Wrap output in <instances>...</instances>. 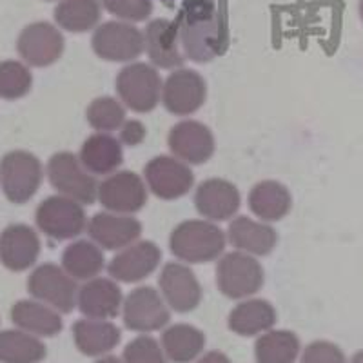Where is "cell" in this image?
<instances>
[{
	"label": "cell",
	"mask_w": 363,
	"mask_h": 363,
	"mask_svg": "<svg viewBox=\"0 0 363 363\" xmlns=\"http://www.w3.org/2000/svg\"><path fill=\"white\" fill-rule=\"evenodd\" d=\"M196 363H231V359L227 358L223 352L211 351V352H207V354H203Z\"/></svg>",
	"instance_id": "ab89813d"
},
{
	"label": "cell",
	"mask_w": 363,
	"mask_h": 363,
	"mask_svg": "<svg viewBox=\"0 0 363 363\" xmlns=\"http://www.w3.org/2000/svg\"><path fill=\"white\" fill-rule=\"evenodd\" d=\"M102 6L120 21L142 22L153 13L151 0H102Z\"/></svg>",
	"instance_id": "8d00e7d4"
},
{
	"label": "cell",
	"mask_w": 363,
	"mask_h": 363,
	"mask_svg": "<svg viewBox=\"0 0 363 363\" xmlns=\"http://www.w3.org/2000/svg\"><path fill=\"white\" fill-rule=\"evenodd\" d=\"M91 45L96 57L109 62H131L145 51L144 33L140 29L120 21L100 24Z\"/></svg>",
	"instance_id": "9c48e42d"
},
{
	"label": "cell",
	"mask_w": 363,
	"mask_h": 363,
	"mask_svg": "<svg viewBox=\"0 0 363 363\" xmlns=\"http://www.w3.org/2000/svg\"><path fill=\"white\" fill-rule=\"evenodd\" d=\"M48 178L60 194L89 206L99 199V182L69 151L55 153L48 162Z\"/></svg>",
	"instance_id": "5b68a950"
},
{
	"label": "cell",
	"mask_w": 363,
	"mask_h": 363,
	"mask_svg": "<svg viewBox=\"0 0 363 363\" xmlns=\"http://www.w3.org/2000/svg\"><path fill=\"white\" fill-rule=\"evenodd\" d=\"M33 86V77L26 64L18 60L0 62V99L18 100Z\"/></svg>",
	"instance_id": "e575fe53"
},
{
	"label": "cell",
	"mask_w": 363,
	"mask_h": 363,
	"mask_svg": "<svg viewBox=\"0 0 363 363\" xmlns=\"http://www.w3.org/2000/svg\"><path fill=\"white\" fill-rule=\"evenodd\" d=\"M164 349L151 336H138L124 349V363H167Z\"/></svg>",
	"instance_id": "d590c367"
},
{
	"label": "cell",
	"mask_w": 363,
	"mask_h": 363,
	"mask_svg": "<svg viewBox=\"0 0 363 363\" xmlns=\"http://www.w3.org/2000/svg\"><path fill=\"white\" fill-rule=\"evenodd\" d=\"M124 323L136 333H153L164 329L171 320L169 306L157 289L142 285L124 300Z\"/></svg>",
	"instance_id": "30bf717a"
},
{
	"label": "cell",
	"mask_w": 363,
	"mask_h": 363,
	"mask_svg": "<svg viewBox=\"0 0 363 363\" xmlns=\"http://www.w3.org/2000/svg\"><path fill=\"white\" fill-rule=\"evenodd\" d=\"M227 236L209 220H186L171 233L169 245L178 260L187 264H206L220 258L225 249Z\"/></svg>",
	"instance_id": "7a4b0ae2"
},
{
	"label": "cell",
	"mask_w": 363,
	"mask_h": 363,
	"mask_svg": "<svg viewBox=\"0 0 363 363\" xmlns=\"http://www.w3.org/2000/svg\"><path fill=\"white\" fill-rule=\"evenodd\" d=\"M173 22L186 58L203 64L223 55L227 21L215 0H186Z\"/></svg>",
	"instance_id": "6da1fadb"
},
{
	"label": "cell",
	"mask_w": 363,
	"mask_h": 363,
	"mask_svg": "<svg viewBox=\"0 0 363 363\" xmlns=\"http://www.w3.org/2000/svg\"><path fill=\"white\" fill-rule=\"evenodd\" d=\"M277 323V311L265 300H245L229 314V327L240 336H255L267 333Z\"/></svg>",
	"instance_id": "83f0119b"
},
{
	"label": "cell",
	"mask_w": 363,
	"mask_h": 363,
	"mask_svg": "<svg viewBox=\"0 0 363 363\" xmlns=\"http://www.w3.org/2000/svg\"><path fill=\"white\" fill-rule=\"evenodd\" d=\"M227 240L236 251L252 256H267L277 247L278 235L267 223L256 222L247 216H238L229 223Z\"/></svg>",
	"instance_id": "603a6c76"
},
{
	"label": "cell",
	"mask_w": 363,
	"mask_h": 363,
	"mask_svg": "<svg viewBox=\"0 0 363 363\" xmlns=\"http://www.w3.org/2000/svg\"><path fill=\"white\" fill-rule=\"evenodd\" d=\"M293 207L289 189L277 180L258 182L249 191V209L264 222H278L289 215Z\"/></svg>",
	"instance_id": "d4e9b609"
},
{
	"label": "cell",
	"mask_w": 363,
	"mask_h": 363,
	"mask_svg": "<svg viewBox=\"0 0 363 363\" xmlns=\"http://www.w3.org/2000/svg\"><path fill=\"white\" fill-rule=\"evenodd\" d=\"M162 252L157 244L144 240L124 247L109 262V274L116 281L135 284L151 277L160 265Z\"/></svg>",
	"instance_id": "e0dca14e"
},
{
	"label": "cell",
	"mask_w": 363,
	"mask_h": 363,
	"mask_svg": "<svg viewBox=\"0 0 363 363\" xmlns=\"http://www.w3.org/2000/svg\"><path fill=\"white\" fill-rule=\"evenodd\" d=\"M28 291L60 313H71L79 300L77 280L57 264H42L28 278Z\"/></svg>",
	"instance_id": "ba28073f"
},
{
	"label": "cell",
	"mask_w": 363,
	"mask_h": 363,
	"mask_svg": "<svg viewBox=\"0 0 363 363\" xmlns=\"http://www.w3.org/2000/svg\"><path fill=\"white\" fill-rule=\"evenodd\" d=\"M147 184L133 171H116L99 184V202L111 213L133 215L147 202Z\"/></svg>",
	"instance_id": "7c38bea8"
},
{
	"label": "cell",
	"mask_w": 363,
	"mask_h": 363,
	"mask_svg": "<svg viewBox=\"0 0 363 363\" xmlns=\"http://www.w3.org/2000/svg\"><path fill=\"white\" fill-rule=\"evenodd\" d=\"M77 306L86 318L109 320L118 316L120 307L124 306L122 289L109 278H91L79 289Z\"/></svg>",
	"instance_id": "44dd1931"
},
{
	"label": "cell",
	"mask_w": 363,
	"mask_h": 363,
	"mask_svg": "<svg viewBox=\"0 0 363 363\" xmlns=\"http://www.w3.org/2000/svg\"><path fill=\"white\" fill-rule=\"evenodd\" d=\"M45 356L44 343L31 333L4 330L0 333V359L6 363H37Z\"/></svg>",
	"instance_id": "d6a6232c"
},
{
	"label": "cell",
	"mask_w": 363,
	"mask_h": 363,
	"mask_svg": "<svg viewBox=\"0 0 363 363\" xmlns=\"http://www.w3.org/2000/svg\"><path fill=\"white\" fill-rule=\"evenodd\" d=\"M145 138V128L138 120H125L120 128V142L125 145H138Z\"/></svg>",
	"instance_id": "f35d334b"
},
{
	"label": "cell",
	"mask_w": 363,
	"mask_h": 363,
	"mask_svg": "<svg viewBox=\"0 0 363 363\" xmlns=\"http://www.w3.org/2000/svg\"><path fill=\"white\" fill-rule=\"evenodd\" d=\"M79 158L91 174H113L124 162L122 142L109 133H96L84 142Z\"/></svg>",
	"instance_id": "cb8c5ba5"
},
{
	"label": "cell",
	"mask_w": 363,
	"mask_h": 363,
	"mask_svg": "<svg viewBox=\"0 0 363 363\" xmlns=\"http://www.w3.org/2000/svg\"><path fill=\"white\" fill-rule=\"evenodd\" d=\"M44 169L33 153L11 151L0 160V186L11 203H26L40 189Z\"/></svg>",
	"instance_id": "8992f818"
},
{
	"label": "cell",
	"mask_w": 363,
	"mask_h": 363,
	"mask_svg": "<svg viewBox=\"0 0 363 363\" xmlns=\"http://www.w3.org/2000/svg\"><path fill=\"white\" fill-rule=\"evenodd\" d=\"M301 363H347L342 349L330 342H313L301 354Z\"/></svg>",
	"instance_id": "74e56055"
},
{
	"label": "cell",
	"mask_w": 363,
	"mask_h": 363,
	"mask_svg": "<svg viewBox=\"0 0 363 363\" xmlns=\"http://www.w3.org/2000/svg\"><path fill=\"white\" fill-rule=\"evenodd\" d=\"M87 122L99 133H111L125 124V106L111 96H100L87 106Z\"/></svg>",
	"instance_id": "836d02e7"
},
{
	"label": "cell",
	"mask_w": 363,
	"mask_h": 363,
	"mask_svg": "<svg viewBox=\"0 0 363 363\" xmlns=\"http://www.w3.org/2000/svg\"><path fill=\"white\" fill-rule=\"evenodd\" d=\"M264 278L262 264L247 252H227L216 265V285L220 293L231 300H244L258 293Z\"/></svg>",
	"instance_id": "3957f363"
},
{
	"label": "cell",
	"mask_w": 363,
	"mask_h": 363,
	"mask_svg": "<svg viewBox=\"0 0 363 363\" xmlns=\"http://www.w3.org/2000/svg\"><path fill=\"white\" fill-rule=\"evenodd\" d=\"M359 17H362L363 21V0H359Z\"/></svg>",
	"instance_id": "7bdbcfd3"
},
{
	"label": "cell",
	"mask_w": 363,
	"mask_h": 363,
	"mask_svg": "<svg viewBox=\"0 0 363 363\" xmlns=\"http://www.w3.org/2000/svg\"><path fill=\"white\" fill-rule=\"evenodd\" d=\"M206 345V336L200 329L189 323H177L164 330L162 349L174 363H189L200 356Z\"/></svg>",
	"instance_id": "f546056e"
},
{
	"label": "cell",
	"mask_w": 363,
	"mask_h": 363,
	"mask_svg": "<svg viewBox=\"0 0 363 363\" xmlns=\"http://www.w3.org/2000/svg\"><path fill=\"white\" fill-rule=\"evenodd\" d=\"M40 255V240L33 227L13 223L0 235V262L15 272L33 267Z\"/></svg>",
	"instance_id": "d6986e66"
},
{
	"label": "cell",
	"mask_w": 363,
	"mask_h": 363,
	"mask_svg": "<svg viewBox=\"0 0 363 363\" xmlns=\"http://www.w3.org/2000/svg\"><path fill=\"white\" fill-rule=\"evenodd\" d=\"M149 191L162 200L186 196L194 184V174L186 162L177 157H157L147 162L144 169Z\"/></svg>",
	"instance_id": "8fae6325"
},
{
	"label": "cell",
	"mask_w": 363,
	"mask_h": 363,
	"mask_svg": "<svg viewBox=\"0 0 363 363\" xmlns=\"http://www.w3.org/2000/svg\"><path fill=\"white\" fill-rule=\"evenodd\" d=\"M144 40L145 53L157 67L174 69V67H182V64L186 62V57L182 53L180 42H178L174 22L164 21V18L149 22L145 26Z\"/></svg>",
	"instance_id": "7402d4cb"
},
{
	"label": "cell",
	"mask_w": 363,
	"mask_h": 363,
	"mask_svg": "<svg viewBox=\"0 0 363 363\" xmlns=\"http://www.w3.org/2000/svg\"><path fill=\"white\" fill-rule=\"evenodd\" d=\"M162 84L157 67L144 62L128 64L116 74V93L125 108L151 113L162 100Z\"/></svg>",
	"instance_id": "277c9868"
},
{
	"label": "cell",
	"mask_w": 363,
	"mask_h": 363,
	"mask_svg": "<svg viewBox=\"0 0 363 363\" xmlns=\"http://www.w3.org/2000/svg\"><path fill=\"white\" fill-rule=\"evenodd\" d=\"M95 363H124V359L116 358V356H104V358L96 359Z\"/></svg>",
	"instance_id": "60d3db41"
},
{
	"label": "cell",
	"mask_w": 363,
	"mask_h": 363,
	"mask_svg": "<svg viewBox=\"0 0 363 363\" xmlns=\"http://www.w3.org/2000/svg\"><path fill=\"white\" fill-rule=\"evenodd\" d=\"M206 80L202 74L193 69L173 71L162 89V102L171 115H193L206 104Z\"/></svg>",
	"instance_id": "5bb4252c"
},
{
	"label": "cell",
	"mask_w": 363,
	"mask_h": 363,
	"mask_svg": "<svg viewBox=\"0 0 363 363\" xmlns=\"http://www.w3.org/2000/svg\"><path fill=\"white\" fill-rule=\"evenodd\" d=\"M351 363H363V351L356 352L354 358H352V362H351Z\"/></svg>",
	"instance_id": "b9f144b4"
},
{
	"label": "cell",
	"mask_w": 363,
	"mask_h": 363,
	"mask_svg": "<svg viewBox=\"0 0 363 363\" xmlns=\"http://www.w3.org/2000/svg\"><path fill=\"white\" fill-rule=\"evenodd\" d=\"M66 42L62 33L50 22L26 26L18 35L17 51L28 66L48 67L62 57Z\"/></svg>",
	"instance_id": "4fadbf2b"
},
{
	"label": "cell",
	"mask_w": 363,
	"mask_h": 363,
	"mask_svg": "<svg viewBox=\"0 0 363 363\" xmlns=\"http://www.w3.org/2000/svg\"><path fill=\"white\" fill-rule=\"evenodd\" d=\"M11 320L26 333L38 336H55L62 330V318L57 309L44 301L22 300L11 309Z\"/></svg>",
	"instance_id": "4316f807"
},
{
	"label": "cell",
	"mask_w": 363,
	"mask_h": 363,
	"mask_svg": "<svg viewBox=\"0 0 363 363\" xmlns=\"http://www.w3.org/2000/svg\"><path fill=\"white\" fill-rule=\"evenodd\" d=\"M104 252L93 240H77L62 252V267L74 280H91L104 271Z\"/></svg>",
	"instance_id": "f1b7e54d"
},
{
	"label": "cell",
	"mask_w": 363,
	"mask_h": 363,
	"mask_svg": "<svg viewBox=\"0 0 363 363\" xmlns=\"http://www.w3.org/2000/svg\"><path fill=\"white\" fill-rule=\"evenodd\" d=\"M120 329L108 320L86 318L73 325V338L86 356H106L120 342Z\"/></svg>",
	"instance_id": "484cf974"
},
{
	"label": "cell",
	"mask_w": 363,
	"mask_h": 363,
	"mask_svg": "<svg viewBox=\"0 0 363 363\" xmlns=\"http://www.w3.org/2000/svg\"><path fill=\"white\" fill-rule=\"evenodd\" d=\"M91 240L106 251H118L135 244L142 235V223L133 215L99 213L87 223Z\"/></svg>",
	"instance_id": "ac0fdd59"
},
{
	"label": "cell",
	"mask_w": 363,
	"mask_h": 363,
	"mask_svg": "<svg viewBox=\"0 0 363 363\" xmlns=\"http://www.w3.org/2000/svg\"><path fill=\"white\" fill-rule=\"evenodd\" d=\"M102 18L99 0H62L55 8V21L71 33H86L96 28Z\"/></svg>",
	"instance_id": "4dcf8cb0"
},
{
	"label": "cell",
	"mask_w": 363,
	"mask_h": 363,
	"mask_svg": "<svg viewBox=\"0 0 363 363\" xmlns=\"http://www.w3.org/2000/svg\"><path fill=\"white\" fill-rule=\"evenodd\" d=\"M158 285L167 306L177 313H189L200 306L202 287L199 278L180 262H169L162 267Z\"/></svg>",
	"instance_id": "9a60e30c"
},
{
	"label": "cell",
	"mask_w": 363,
	"mask_h": 363,
	"mask_svg": "<svg viewBox=\"0 0 363 363\" xmlns=\"http://www.w3.org/2000/svg\"><path fill=\"white\" fill-rule=\"evenodd\" d=\"M194 207L203 218L211 222L229 220L240 209V191L229 180L209 178L196 187Z\"/></svg>",
	"instance_id": "ffe728a7"
},
{
	"label": "cell",
	"mask_w": 363,
	"mask_h": 363,
	"mask_svg": "<svg viewBox=\"0 0 363 363\" xmlns=\"http://www.w3.org/2000/svg\"><path fill=\"white\" fill-rule=\"evenodd\" d=\"M300 354V340L291 330H267L255 345L258 363H294Z\"/></svg>",
	"instance_id": "1f68e13d"
},
{
	"label": "cell",
	"mask_w": 363,
	"mask_h": 363,
	"mask_svg": "<svg viewBox=\"0 0 363 363\" xmlns=\"http://www.w3.org/2000/svg\"><path fill=\"white\" fill-rule=\"evenodd\" d=\"M167 144L174 157L193 165L206 164L215 153V136L199 120L178 122L169 131Z\"/></svg>",
	"instance_id": "2e32d148"
},
{
	"label": "cell",
	"mask_w": 363,
	"mask_h": 363,
	"mask_svg": "<svg viewBox=\"0 0 363 363\" xmlns=\"http://www.w3.org/2000/svg\"><path fill=\"white\" fill-rule=\"evenodd\" d=\"M37 227L45 236L55 240L77 238L87 227V216L82 203L64 194L45 199L37 207Z\"/></svg>",
	"instance_id": "52a82bcc"
}]
</instances>
